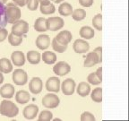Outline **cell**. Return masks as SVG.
Listing matches in <instances>:
<instances>
[{"label":"cell","instance_id":"obj_8","mask_svg":"<svg viewBox=\"0 0 129 121\" xmlns=\"http://www.w3.org/2000/svg\"><path fill=\"white\" fill-rule=\"evenodd\" d=\"M43 88L42 80L40 77H33L29 83V89L32 94H39L41 93Z\"/></svg>","mask_w":129,"mask_h":121},{"label":"cell","instance_id":"obj_1","mask_svg":"<svg viewBox=\"0 0 129 121\" xmlns=\"http://www.w3.org/2000/svg\"><path fill=\"white\" fill-rule=\"evenodd\" d=\"M5 15L6 21L8 23H14L21 18L22 13L21 9L14 5V3H8L5 6Z\"/></svg>","mask_w":129,"mask_h":121},{"label":"cell","instance_id":"obj_29","mask_svg":"<svg viewBox=\"0 0 129 121\" xmlns=\"http://www.w3.org/2000/svg\"><path fill=\"white\" fill-rule=\"evenodd\" d=\"M40 12L41 14H45V15H48V14H52L56 12V8H55V6L53 4H49L48 6H41L40 5Z\"/></svg>","mask_w":129,"mask_h":121},{"label":"cell","instance_id":"obj_31","mask_svg":"<svg viewBox=\"0 0 129 121\" xmlns=\"http://www.w3.org/2000/svg\"><path fill=\"white\" fill-rule=\"evenodd\" d=\"M52 48L56 52L63 53L67 49V45L60 44L59 42H57V40H56V38H54V40H52Z\"/></svg>","mask_w":129,"mask_h":121},{"label":"cell","instance_id":"obj_39","mask_svg":"<svg viewBox=\"0 0 129 121\" xmlns=\"http://www.w3.org/2000/svg\"><path fill=\"white\" fill-rule=\"evenodd\" d=\"M93 51L96 53L98 57H99V63L102 62V48L101 47H97Z\"/></svg>","mask_w":129,"mask_h":121},{"label":"cell","instance_id":"obj_7","mask_svg":"<svg viewBox=\"0 0 129 121\" xmlns=\"http://www.w3.org/2000/svg\"><path fill=\"white\" fill-rule=\"evenodd\" d=\"M71 71V67L69 66L68 63L64 61H59L57 62L53 67V72L58 76H64L67 75Z\"/></svg>","mask_w":129,"mask_h":121},{"label":"cell","instance_id":"obj_28","mask_svg":"<svg viewBox=\"0 0 129 121\" xmlns=\"http://www.w3.org/2000/svg\"><path fill=\"white\" fill-rule=\"evenodd\" d=\"M7 37L8 41L12 46H19L22 42V36H17L14 33H11Z\"/></svg>","mask_w":129,"mask_h":121},{"label":"cell","instance_id":"obj_3","mask_svg":"<svg viewBox=\"0 0 129 121\" xmlns=\"http://www.w3.org/2000/svg\"><path fill=\"white\" fill-rule=\"evenodd\" d=\"M29 32V24L24 20L16 21L13 23L12 26V33L17 35V36H22L23 34Z\"/></svg>","mask_w":129,"mask_h":121},{"label":"cell","instance_id":"obj_41","mask_svg":"<svg viewBox=\"0 0 129 121\" xmlns=\"http://www.w3.org/2000/svg\"><path fill=\"white\" fill-rule=\"evenodd\" d=\"M96 75L98 76V78L100 79L101 81H102V67H99V68L97 69V71L95 72Z\"/></svg>","mask_w":129,"mask_h":121},{"label":"cell","instance_id":"obj_23","mask_svg":"<svg viewBox=\"0 0 129 121\" xmlns=\"http://www.w3.org/2000/svg\"><path fill=\"white\" fill-rule=\"evenodd\" d=\"M80 36L84 40H91L94 37V30L90 26H83L80 30Z\"/></svg>","mask_w":129,"mask_h":121},{"label":"cell","instance_id":"obj_20","mask_svg":"<svg viewBox=\"0 0 129 121\" xmlns=\"http://www.w3.org/2000/svg\"><path fill=\"white\" fill-rule=\"evenodd\" d=\"M30 97L28 92L21 90V91L17 92V93L15 94V101L20 104H25L30 101Z\"/></svg>","mask_w":129,"mask_h":121},{"label":"cell","instance_id":"obj_14","mask_svg":"<svg viewBox=\"0 0 129 121\" xmlns=\"http://www.w3.org/2000/svg\"><path fill=\"white\" fill-rule=\"evenodd\" d=\"M14 87L11 83H6L0 88V96L5 99H11L14 95Z\"/></svg>","mask_w":129,"mask_h":121},{"label":"cell","instance_id":"obj_34","mask_svg":"<svg viewBox=\"0 0 129 121\" xmlns=\"http://www.w3.org/2000/svg\"><path fill=\"white\" fill-rule=\"evenodd\" d=\"M87 80H88V82L91 83V84H93V85H98V84H100V83H101V82H102V81H101L98 78V76L96 75L95 73L90 74V75H88Z\"/></svg>","mask_w":129,"mask_h":121},{"label":"cell","instance_id":"obj_38","mask_svg":"<svg viewBox=\"0 0 129 121\" xmlns=\"http://www.w3.org/2000/svg\"><path fill=\"white\" fill-rule=\"evenodd\" d=\"M79 4L83 7H90L92 6L93 0H79Z\"/></svg>","mask_w":129,"mask_h":121},{"label":"cell","instance_id":"obj_9","mask_svg":"<svg viewBox=\"0 0 129 121\" xmlns=\"http://www.w3.org/2000/svg\"><path fill=\"white\" fill-rule=\"evenodd\" d=\"M75 80H73L72 78H67V80H64L61 84V89H62V93L64 95H72L75 93Z\"/></svg>","mask_w":129,"mask_h":121},{"label":"cell","instance_id":"obj_16","mask_svg":"<svg viewBox=\"0 0 129 121\" xmlns=\"http://www.w3.org/2000/svg\"><path fill=\"white\" fill-rule=\"evenodd\" d=\"M11 59L16 67H22L25 63V56L22 51H14L11 55Z\"/></svg>","mask_w":129,"mask_h":121},{"label":"cell","instance_id":"obj_13","mask_svg":"<svg viewBox=\"0 0 129 121\" xmlns=\"http://www.w3.org/2000/svg\"><path fill=\"white\" fill-rule=\"evenodd\" d=\"M36 46L40 50L47 49L48 47L50 46V38H49V36L46 34L39 35L36 39Z\"/></svg>","mask_w":129,"mask_h":121},{"label":"cell","instance_id":"obj_2","mask_svg":"<svg viewBox=\"0 0 129 121\" xmlns=\"http://www.w3.org/2000/svg\"><path fill=\"white\" fill-rule=\"evenodd\" d=\"M19 109L13 101L4 100L0 103V114L7 117H14L18 115Z\"/></svg>","mask_w":129,"mask_h":121},{"label":"cell","instance_id":"obj_17","mask_svg":"<svg viewBox=\"0 0 129 121\" xmlns=\"http://www.w3.org/2000/svg\"><path fill=\"white\" fill-rule=\"evenodd\" d=\"M99 64V57L97 56V54L92 51V52H89L86 56V58L83 63V66L85 67H91L95 65Z\"/></svg>","mask_w":129,"mask_h":121},{"label":"cell","instance_id":"obj_30","mask_svg":"<svg viewBox=\"0 0 129 121\" xmlns=\"http://www.w3.org/2000/svg\"><path fill=\"white\" fill-rule=\"evenodd\" d=\"M92 25L96 30L102 31V14H99L93 17Z\"/></svg>","mask_w":129,"mask_h":121},{"label":"cell","instance_id":"obj_11","mask_svg":"<svg viewBox=\"0 0 129 121\" xmlns=\"http://www.w3.org/2000/svg\"><path fill=\"white\" fill-rule=\"evenodd\" d=\"M39 112V107L35 104H30L23 109L22 111V115L26 119L31 120V119L35 118Z\"/></svg>","mask_w":129,"mask_h":121},{"label":"cell","instance_id":"obj_33","mask_svg":"<svg viewBox=\"0 0 129 121\" xmlns=\"http://www.w3.org/2000/svg\"><path fill=\"white\" fill-rule=\"evenodd\" d=\"M6 15H5V6L0 2V28H4L6 25Z\"/></svg>","mask_w":129,"mask_h":121},{"label":"cell","instance_id":"obj_42","mask_svg":"<svg viewBox=\"0 0 129 121\" xmlns=\"http://www.w3.org/2000/svg\"><path fill=\"white\" fill-rule=\"evenodd\" d=\"M39 3H40L41 6H48L50 4V0H39Z\"/></svg>","mask_w":129,"mask_h":121},{"label":"cell","instance_id":"obj_27","mask_svg":"<svg viewBox=\"0 0 129 121\" xmlns=\"http://www.w3.org/2000/svg\"><path fill=\"white\" fill-rule=\"evenodd\" d=\"M91 100L95 102H101L102 101V89L101 87L95 88L92 92H91Z\"/></svg>","mask_w":129,"mask_h":121},{"label":"cell","instance_id":"obj_25","mask_svg":"<svg viewBox=\"0 0 129 121\" xmlns=\"http://www.w3.org/2000/svg\"><path fill=\"white\" fill-rule=\"evenodd\" d=\"M73 7L69 3H62L58 7V13L63 16H69L73 13Z\"/></svg>","mask_w":129,"mask_h":121},{"label":"cell","instance_id":"obj_37","mask_svg":"<svg viewBox=\"0 0 129 121\" xmlns=\"http://www.w3.org/2000/svg\"><path fill=\"white\" fill-rule=\"evenodd\" d=\"M8 36V32L7 30L5 28H0V42H2L7 38Z\"/></svg>","mask_w":129,"mask_h":121},{"label":"cell","instance_id":"obj_6","mask_svg":"<svg viewBox=\"0 0 129 121\" xmlns=\"http://www.w3.org/2000/svg\"><path fill=\"white\" fill-rule=\"evenodd\" d=\"M13 82L16 85H24L28 82L27 73L22 69H16L13 73Z\"/></svg>","mask_w":129,"mask_h":121},{"label":"cell","instance_id":"obj_45","mask_svg":"<svg viewBox=\"0 0 129 121\" xmlns=\"http://www.w3.org/2000/svg\"><path fill=\"white\" fill-rule=\"evenodd\" d=\"M0 2L2 4H6V3H7V0H0Z\"/></svg>","mask_w":129,"mask_h":121},{"label":"cell","instance_id":"obj_26","mask_svg":"<svg viewBox=\"0 0 129 121\" xmlns=\"http://www.w3.org/2000/svg\"><path fill=\"white\" fill-rule=\"evenodd\" d=\"M72 17L75 21H82L86 17V11L84 9H82V8H78V9H75V11H73L72 13Z\"/></svg>","mask_w":129,"mask_h":121},{"label":"cell","instance_id":"obj_43","mask_svg":"<svg viewBox=\"0 0 129 121\" xmlns=\"http://www.w3.org/2000/svg\"><path fill=\"white\" fill-rule=\"evenodd\" d=\"M4 82V75H3V74L1 72H0V84Z\"/></svg>","mask_w":129,"mask_h":121},{"label":"cell","instance_id":"obj_12","mask_svg":"<svg viewBox=\"0 0 129 121\" xmlns=\"http://www.w3.org/2000/svg\"><path fill=\"white\" fill-rule=\"evenodd\" d=\"M73 48L75 50V53L78 54H82V53H86L90 49V45L84 40H76L74 42L73 45Z\"/></svg>","mask_w":129,"mask_h":121},{"label":"cell","instance_id":"obj_32","mask_svg":"<svg viewBox=\"0 0 129 121\" xmlns=\"http://www.w3.org/2000/svg\"><path fill=\"white\" fill-rule=\"evenodd\" d=\"M52 117H53L52 113L49 110H48V109H46V110H43L40 112L38 119L40 121H49L52 119Z\"/></svg>","mask_w":129,"mask_h":121},{"label":"cell","instance_id":"obj_10","mask_svg":"<svg viewBox=\"0 0 129 121\" xmlns=\"http://www.w3.org/2000/svg\"><path fill=\"white\" fill-rule=\"evenodd\" d=\"M46 89L49 93H58L60 90V80L57 77H50L46 82Z\"/></svg>","mask_w":129,"mask_h":121},{"label":"cell","instance_id":"obj_40","mask_svg":"<svg viewBox=\"0 0 129 121\" xmlns=\"http://www.w3.org/2000/svg\"><path fill=\"white\" fill-rule=\"evenodd\" d=\"M12 1L19 6H24L26 5V0H12Z\"/></svg>","mask_w":129,"mask_h":121},{"label":"cell","instance_id":"obj_15","mask_svg":"<svg viewBox=\"0 0 129 121\" xmlns=\"http://www.w3.org/2000/svg\"><path fill=\"white\" fill-rule=\"evenodd\" d=\"M72 33L69 31H62L56 36V40L57 42L62 45H68L72 40Z\"/></svg>","mask_w":129,"mask_h":121},{"label":"cell","instance_id":"obj_19","mask_svg":"<svg viewBox=\"0 0 129 121\" xmlns=\"http://www.w3.org/2000/svg\"><path fill=\"white\" fill-rule=\"evenodd\" d=\"M13 71V65L9 59L3 57L0 58V72L9 74Z\"/></svg>","mask_w":129,"mask_h":121},{"label":"cell","instance_id":"obj_4","mask_svg":"<svg viewBox=\"0 0 129 121\" xmlns=\"http://www.w3.org/2000/svg\"><path fill=\"white\" fill-rule=\"evenodd\" d=\"M60 103L58 96L53 93L46 94L42 99V105L46 109H56Z\"/></svg>","mask_w":129,"mask_h":121},{"label":"cell","instance_id":"obj_22","mask_svg":"<svg viewBox=\"0 0 129 121\" xmlns=\"http://www.w3.org/2000/svg\"><path fill=\"white\" fill-rule=\"evenodd\" d=\"M27 60L29 61V63L31 65H37L40 63V59H41V55L40 52L35 50L29 51L27 53Z\"/></svg>","mask_w":129,"mask_h":121},{"label":"cell","instance_id":"obj_24","mask_svg":"<svg viewBox=\"0 0 129 121\" xmlns=\"http://www.w3.org/2000/svg\"><path fill=\"white\" fill-rule=\"evenodd\" d=\"M34 29L35 31L39 32H43L48 31L47 28V19H45L44 17H40L38 18L34 22Z\"/></svg>","mask_w":129,"mask_h":121},{"label":"cell","instance_id":"obj_18","mask_svg":"<svg viewBox=\"0 0 129 121\" xmlns=\"http://www.w3.org/2000/svg\"><path fill=\"white\" fill-rule=\"evenodd\" d=\"M76 92L80 96L86 97L91 93V86L86 82H81L78 84V86H77Z\"/></svg>","mask_w":129,"mask_h":121},{"label":"cell","instance_id":"obj_5","mask_svg":"<svg viewBox=\"0 0 129 121\" xmlns=\"http://www.w3.org/2000/svg\"><path fill=\"white\" fill-rule=\"evenodd\" d=\"M64 20L61 17H56L52 16L47 19V28L48 31L51 32H56V31L61 30L64 27Z\"/></svg>","mask_w":129,"mask_h":121},{"label":"cell","instance_id":"obj_35","mask_svg":"<svg viewBox=\"0 0 129 121\" xmlns=\"http://www.w3.org/2000/svg\"><path fill=\"white\" fill-rule=\"evenodd\" d=\"M26 5L29 10L35 11L39 6V0H26Z\"/></svg>","mask_w":129,"mask_h":121},{"label":"cell","instance_id":"obj_21","mask_svg":"<svg viewBox=\"0 0 129 121\" xmlns=\"http://www.w3.org/2000/svg\"><path fill=\"white\" fill-rule=\"evenodd\" d=\"M41 59L43 62L47 65H52L55 64L56 61V55L54 52L51 51H45L43 54L41 55Z\"/></svg>","mask_w":129,"mask_h":121},{"label":"cell","instance_id":"obj_44","mask_svg":"<svg viewBox=\"0 0 129 121\" xmlns=\"http://www.w3.org/2000/svg\"><path fill=\"white\" fill-rule=\"evenodd\" d=\"M53 3H55V4H59V3H61L62 1H64V0H51Z\"/></svg>","mask_w":129,"mask_h":121},{"label":"cell","instance_id":"obj_36","mask_svg":"<svg viewBox=\"0 0 129 121\" xmlns=\"http://www.w3.org/2000/svg\"><path fill=\"white\" fill-rule=\"evenodd\" d=\"M80 119L82 121H93V120H95V117L91 113L88 112V111H85V112H83V114L81 115Z\"/></svg>","mask_w":129,"mask_h":121}]
</instances>
